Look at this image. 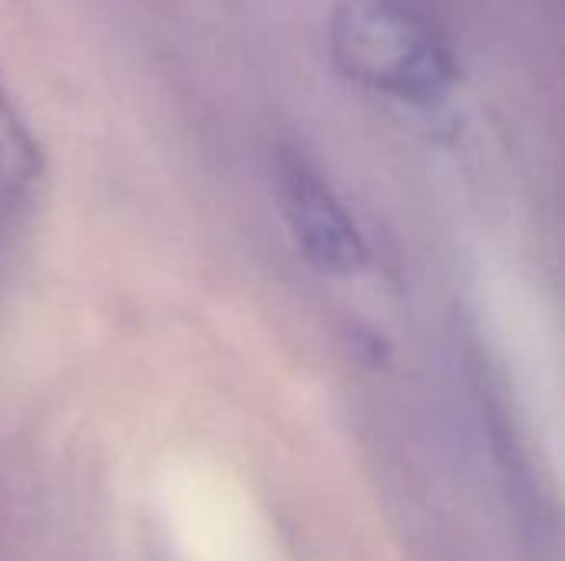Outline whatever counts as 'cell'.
Returning <instances> with one entry per match:
<instances>
[{
	"mask_svg": "<svg viewBox=\"0 0 565 561\" xmlns=\"http://www.w3.org/2000/svg\"><path fill=\"white\" fill-rule=\"evenodd\" d=\"M328 40L351 83L397 103L434 106L460 79L454 40L430 0H338Z\"/></svg>",
	"mask_w": 565,
	"mask_h": 561,
	"instance_id": "cell-1",
	"label": "cell"
},
{
	"mask_svg": "<svg viewBox=\"0 0 565 561\" xmlns=\"http://www.w3.org/2000/svg\"><path fill=\"white\" fill-rule=\"evenodd\" d=\"M278 192L295 241L315 268L331 274H358L371 265V248L361 228L305 152L281 149Z\"/></svg>",
	"mask_w": 565,
	"mask_h": 561,
	"instance_id": "cell-2",
	"label": "cell"
},
{
	"mask_svg": "<svg viewBox=\"0 0 565 561\" xmlns=\"http://www.w3.org/2000/svg\"><path fill=\"white\" fill-rule=\"evenodd\" d=\"M477 380L483 384V410H487V423L493 430V446H497V460L503 463V476L510 486V503L520 513V526L523 532L536 542V561L546 559V549L556 546V532L546 529V503H543V489L540 479L530 470V453L520 440L516 423L510 420V407H507V393L503 384L490 374V364H483L477 370Z\"/></svg>",
	"mask_w": 565,
	"mask_h": 561,
	"instance_id": "cell-3",
	"label": "cell"
},
{
	"mask_svg": "<svg viewBox=\"0 0 565 561\" xmlns=\"http://www.w3.org/2000/svg\"><path fill=\"white\" fill-rule=\"evenodd\" d=\"M43 172V152L26 126L20 106L13 103L7 83L0 79V218H7L36 185Z\"/></svg>",
	"mask_w": 565,
	"mask_h": 561,
	"instance_id": "cell-4",
	"label": "cell"
}]
</instances>
